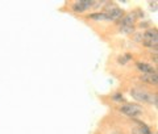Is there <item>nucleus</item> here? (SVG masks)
<instances>
[{"mask_svg":"<svg viewBox=\"0 0 158 134\" xmlns=\"http://www.w3.org/2000/svg\"><path fill=\"white\" fill-rule=\"evenodd\" d=\"M131 96L135 99L138 103H145V104H150V105H157V95L152 93L146 89H141V88H132L131 89Z\"/></svg>","mask_w":158,"mask_h":134,"instance_id":"f257e3e1","label":"nucleus"},{"mask_svg":"<svg viewBox=\"0 0 158 134\" xmlns=\"http://www.w3.org/2000/svg\"><path fill=\"white\" fill-rule=\"evenodd\" d=\"M118 112L124 116H128L136 120L137 117H140L142 113H144V109H142L141 105L138 104H133V103H127V104H123L121 107H118Z\"/></svg>","mask_w":158,"mask_h":134,"instance_id":"f03ea898","label":"nucleus"},{"mask_svg":"<svg viewBox=\"0 0 158 134\" xmlns=\"http://www.w3.org/2000/svg\"><path fill=\"white\" fill-rule=\"evenodd\" d=\"M103 13H104L107 21H118V20L124 16V12H123V9L118 8L117 6H115V4H112V3L108 7L104 8Z\"/></svg>","mask_w":158,"mask_h":134,"instance_id":"7ed1b4c3","label":"nucleus"},{"mask_svg":"<svg viewBox=\"0 0 158 134\" xmlns=\"http://www.w3.org/2000/svg\"><path fill=\"white\" fill-rule=\"evenodd\" d=\"M94 6V2H91V0H82V2H75L73 4V11L77 12V13H83L88 11L90 8H92Z\"/></svg>","mask_w":158,"mask_h":134,"instance_id":"20e7f679","label":"nucleus"},{"mask_svg":"<svg viewBox=\"0 0 158 134\" xmlns=\"http://www.w3.org/2000/svg\"><path fill=\"white\" fill-rule=\"evenodd\" d=\"M136 13H128L125 16H123L120 20L117 21V24L120 26H135V22H136Z\"/></svg>","mask_w":158,"mask_h":134,"instance_id":"39448f33","label":"nucleus"},{"mask_svg":"<svg viewBox=\"0 0 158 134\" xmlns=\"http://www.w3.org/2000/svg\"><path fill=\"white\" fill-rule=\"evenodd\" d=\"M136 67H137V70L142 74V75H145V74H157V70L152 66V64H149V63L137 62L136 63Z\"/></svg>","mask_w":158,"mask_h":134,"instance_id":"423d86ee","label":"nucleus"},{"mask_svg":"<svg viewBox=\"0 0 158 134\" xmlns=\"http://www.w3.org/2000/svg\"><path fill=\"white\" fill-rule=\"evenodd\" d=\"M142 39L145 41H150V42H157L158 43V32L156 28H149L146 29L145 33L142 34Z\"/></svg>","mask_w":158,"mask_h":134,"instance_id":"0eeeda50","label":"nucleus"},{"mask_svg":"<svg viewBox=\"0 0 158 134\" xmlns=\"http://www.w3.org/2000/svg\"><path fill=\"white\" fill-rule=\"evenodd\" d=\"M141 82H144L146 84H150V86H157L158 84V76L157 74H145V75H141Z\"/></svg>","mask_w":158,"mask_h":134,"instance_id":"6e6552de","label":"nucleus"},{"mask_svg":"<svg viewBox=\"0 0 158 134\" xmlns=\"http://www.w3.org/2000/svg\"><path fill=\"white\" fill-rule=\"evenodd\" d=\"M87 18L90 20H95V21H100V20H106V16L103 12H95V13H90L87 16Z\"/></svg>","mask_w":158,"mask_h":134,"instance_id":"1a4fd4ad","label":"nucleus"},{"mask_svg":"<svg viewBox=\"0 0 158 134\" xmlns=\"http://www.w3.org/2000/svg\"><path fill=\"white\" fill-rule=\"evenodd\" d=\"M120 32L124 34H131L135 32V26H120Z\"/></svg>","mask_w":158,"mask_h":134,"instance_id":"9d476101","label":"nucleus"},{"mask_svg":"<svg viewBox=\"0 0 158 134\" xmlns=\"http://www.w3.org/2000/svg\"><path fill=\"white\" fill-rule=\"evenodd\" d=\"M113 99H115V100H123V95H116Z\"/></svg>","mask_w":158,"mask_h":134,"instance_id":"9b49d317","label":"nucleus"}]
</instances>
